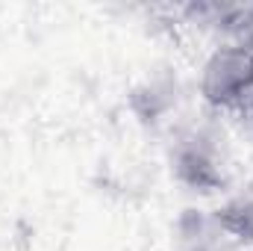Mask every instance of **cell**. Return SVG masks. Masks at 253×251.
Returning <instances> with one entry per match:
<instances>
[{"label": "cell", "mask_w": 253, "mask_h": 251, "mask_svg": "<svg viewBox=\"0 0 253 251\" xmlns=\"http://www.w3.org/2000/svg\"><path fill=\"white\" fill-rule=\"evenodd\" d=\"M203 98L215 107H233L253 89V51L245 45L221 48L203 65Z\"/></svg>", "instance_id": "obj_1"}]
</instances>
